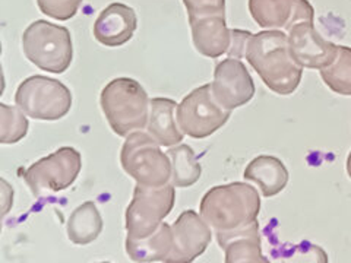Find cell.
Instances as JSON below:
<instances>
[{"mask_svg": "<svg viewBox=\"0 0 351 263\" xmlns=\"http://www.w3.org/2000/svg\"><path fill=\"white\" fill-rule=\"evenodd\" d=\"M245 58L262 82L278 95L293 94L302 82L303 68L291 58L289 34L282 29H265L252 36Z\"/></svg>", "mask_w": 351, "mask_h": 263, "instance_id": "obj_1", "label": "cell"}, {"mask_svg": "<svg viewBox=\"0 0 351 263\" xmlns=\"http://www.w3.org/2000/svg\"><path fill=\"white\" fill-rule=\"evenodd\" d=\"M261 197L247 183L234 181L214 186L199 203V214L215 231H230L246 227L258 219Z\"/></svg>", "mask_w": 351, "mask_h": 263, "instance_id": "obj_2", "label": "cell"}, {"mask_svg": "<svg viewBox=\"0 0 351 263\" xmlns=\"http://www.w3.org/2000/svg\"><path fill=\"white\" fill-rule=\"evenodd\" d=\"M149 98L138 81L116 78L101 91L100 105L110 127L117 136L145 129L149 117Z\"/></svg>", "mask_w": 351, "mask_h": 263, "instance_id": "obj_3", "label": "cell"}, {"mask_svg": "<svg viewBox=\"0 0 351 263\" xmlns=\"http://www.w3.org/2000/svg\"><path fill=\"white\" fill-rule=\"evenodd\" d=\"M22 50L25 58L41 71L63 73L69 69L73 59L71 31L46 19L34 21L22 34Z\"/></svg>", "mask_w": 351, "mask_h": 263, "instance_id": "obj_4", "label": "cell"}, {"mask_svg": "<svg viewBox=\"0 0 351 263\" xmlns=\"http://www.w3.org/2000/svg\"><path fill=\"white\" fill-rule=\"evenodd\" d=\"M160 147L149 134L132 132L120 151L122 168L139 184L154 188L167 184L171 180V161Z\"/></svg>", "mask_w": 351, "mask_h": 263, "instance_id": "obj_5", "label": "cell"}, {"mask_svg": "<svg viewBox=\"0 0 351 263\" xmlns=\"http://www.w3.org/2000/svg\"><path fill=\"white\" fill-rule=\"evenodd\" d=\"M15 104L31 118L54 122L71 112L72 92L58 79L34 75L19 84Z\"/></svg>", "mask_w": 351, "mask_h": 263, "instance_id": "obj_6", "label": "cell"}, {"mask_svg": "<svg viewBox=\"0 0 351 263\" xmlns=\"http://www.w3.org/2000/svg\"><path fill=\"white\" fill-rule=\"evenodd\" d=\"M176 203V188L167 183L160 188L136 183L134 197L126 208L125 227L128 237L144 238L156 233L173 211Z\"/></svg>", "mask_w": 351, "mask_h": 263, "instance_id": "obj_7", "label": "cell"}, {"mask_svg": "<svg viewBox=\"0 0 351 263\" xmlns=\"http://www.w3.org/2000/svg\"><path fill=\"white\" fill-rule=\"evenodd\" d=\"M82 168L81 152L72 147H62L50 155L38 160L24 171L25 183L34 196L66 190L78 179Z\"/></svg>", "mask_w": 351, "mask_h": 263, "instance_id": "obj_8", "label": "cell"}, {"mask_svg": "<svg viewBox=\"0 0 351 263\" xmlns=\"http://www.w3.org/2000/svg\"><path fill=\"white\" fill-rule=\"evenodd\" d=\"M230 116L232 112L215 101L211 84L196 88L176 108L180 130L193 139H205L214 135L228 122Z\"/></svg>", "mask_w": 351, "mask_h": 263, "instance_id": "obj_9", "label": "cell"}, {"mask_svg": "<svg viewBox=\"0 0 351 263\" xmlns=\"http://www.w3.org/2000/svg\"><path fill=\"white\" fill-rule=\"evenodd\" d=\"M211 91L219 105L233 112L254 98L256 88L245 63L227 58L215 66Z\"/></svg>", "mask_w": 351, "mask_h": 263, "instance_id": "obj_10", "label": "cell"}, {"mask_svg": "<svg viewBox=\"0 0 351 263\" xmlns=\"http://www.w3.org/2000/svg\"><path fill=\"white\" fill-rule=\"evenodd\" d=\"M173 249L166 263H191L199 258L213 240L211 227L201 214L188 210L171 225Z\"/></svg>", "mask_w": 351, "mask_h": 263, "instance_id": "obj_11", "label": "cell"}, {"mask_svg": "<svg viewBox=\"0 0 351 263\" xmlns=\"http://www.w3.org/2000/svg\"><path fill=\"white\" fill-rule=\"evenodd\" d=\"M289 47L295 63L317 71L331 64L338 51L334 42L322 38L313 22H300L289 31Z\"/></svg>", "mask_w": 351, "mask_h": 263, "instance_id": "obj_12", "label": "cell"}, {"mask_svg": "<svg viewBox=\"0 0 351 263\" xmlns=\"http://www.w3.org/2000/svg\"><path fill=\"white\" fill-rule=\"evenodd\" d=\"M249 12L263 29L290 31L300 22H313L309 0H249Z\"/></svg>", "mask_w": 351, "mask_h": 263, "instance_id": "obj_13", "label": "cell"}, {"mask_svg": "<svg viewBox=\"0 0 351 263\" xmlns=\"http://www.w3.org/2000/svg\"><path fill=\"white\" fill-rule=\"evenodd\" d=\"M138 16L134 8L125 3H112L103 9L94 22V37L106 47H120L134 37Z\"/></svg>", "mask_w": 351, "mask_h": 263, "instance_id": "obj_14", "label": "cell"}, {"mask_svg": "<svg viewBox=\"0 0 351 263\" xmlns=\"http://www.w3.org/2000/svg\"><path fill=\"white\" fill-rule=\"evenodd\" d=\"M218 246L224 250L227 263H268L262 255L258 219L230 231H215Z\"/></svg>", "mask_w": 351, "mask_h": 263, "instance_id": "obj_15", "label": "cell"}, {"mask_svg": "<svg viewBox=\"0 0 351 263\" xmlns=\"http://www.w3.org/2000/svg\"><path fill=\"white\" fill-rule=\"evenodd\" d=\"M196 51L217 59L227 54L232 46V29L227 28L226 16H206L189 21Z\"/></svg>", "mask_w": 351, "mask_h": 263, "instance_id": "obj_16", "label": "cell"}, {"mask_svg": "<svg viewBox=\"0 0 351 263\" xmlns=\"http://www.w3.org/2000/svg\"><path fill=\"white\" fill-rule=\"evenodd\" d=\"M178 108L174 100L170 98H152L149 101V117L147 130L161 147H174L183 140L184 134L176 122L174 112Z\"/></svg>", "mask_w": 351, "mask_h": 263, "instance_id": "obj_17", "label": "cell"}, {"mask_svg": "<svg viewBox=\"0 0 351 263\" xmlns=\"http://www.w3.org/2000/svg\"><path fill=\"white\" fill-rule=\"evenodd\" d=\"M243 177L259 186L263 197H272L281 193L289 183V170L284 162L272 155H259L249 162Z\"/></svg>", "mask_w": 351, "mask_h": 263, "instance_id": "obj_18", "label": "cell"}, {"mask_svg": "<svg viewBox=\"0 0 351 263\" xmlns=\"http://www.w3.org/2000/svg\"><path fill=\"white\" fill-rule=\"evenodd\" d=\"M126 253L130 260L138 263L166 262L173 249L171 225L162 223L156 233L144 238L126 237Z\"/></svg>", "mask_w": 351, "mask_h": 263, "instance_id": "obj_19", "label": "cell"}, {"mask_svg": "<svg viewBox=\"0 0 351 263\" xmlns=\"http://www.w3.org/2000/svg\"><path fill=\"white\" fill-rule=\"evenodd\" d=\"M103 227L104 223L97 205L88 201L71 214L66 224V233L73 245L88 246L100 237Z\"/></svg>", "mask_w": 351, "mask_h": 263, "instance_id": "obj_20", "label": "cell"}, {"mask_svg": "<svg viewBox=\"0 0 351 263\" xmlns=\"http://www.w3.org/2000/svg\"><path fill=\"white\" fill-rule=\"evenodd\" d=\"M171 161V184L174 188H191L201 179L202 167L189 145L179 144L169 149Z\"/></svg>", "mask_w": 351, "mask_h": 263, "instance_id": "obj_21", "label": "cell"}, {"mask_svg": "<svg viewBox=\"0 0 351 263\" xmlns=\"http://www.w3.org/2000/svg\"><path fill=\"white\" fill-rule=\"evenodd\" d=\"M319 72L329 90L339 95H351V47L338 46L334 62Z\"/></svg>", "mask_w": 351, "mask_h": 263, "instance_id": "obj_22", "label": "cell"}, {"mask_svg": "<svg viewBox=\"0 0 351 263\" xmlns=\"http://www.w3.org/2000/svg\"><path fill=\"white\" fill-rule=\"evenodd\" d=\"M27 114L16 105L0 104V142L3 145H12L22 140L28 134Z\"/></svg>", "mask_w": 351, "mask_h": 263, "instance_id": "obj_23", "label": "cell"}, {"mask_svg": "<svg viewBox=\"0 0 351 263\" xmlns=\"http://www.w3.org/2000/svg\"><path fill=\"white\" fill-rule=\"evenodd\" d=\"M44 15L58 21H69L78 12L82 0H37Z\"/></svg>", "mask_w": 351, "mask_h": 263, "instance_id": "obj_24", "label": "cell"}, {"mask_svg": "<svg viewBox=\"0 0 351 263\" xmlns=\"http://www.w3.org/2000/svg\"><path fill=\"white\" fill-rule=\"evenodd\" d=\"M188 18L199 19L206 16H226V0H183Z\"/></svg>", "mask_w": 351, "mask_h": 263, "instance_id": "obj_25", "label": "cell"}, {"mask_svg": "<svg viewBox=\"0 0 351 263\" xmlns=\"http://www.w3.org/2000/svg\"><path fill=\"white\" fill-rule=\"evenodd\" d=\"M254 36L249 31H241V29H232V46L228 50V58L233 59H241L245 56L247 42L250 37Z\"/></svg>", "mask_w": 351, "mask_h": 263, "instance_id": "obj_26", "label": "cell"}, {"mask_svg": "<svg viewBox=\"0 0 351 263\" xmlns=\"http://www.w3.org/2000/svg\"><path fill=\"white\" fill-rule=\"evenodd\" d=\"M347 173H348V177L351 179V152L348 153V158H347Z\"/></svg>", "mask_w": 351, "mask_h": 263, "instance_id": "obj_27", "label": "cell"}]
</instances>
